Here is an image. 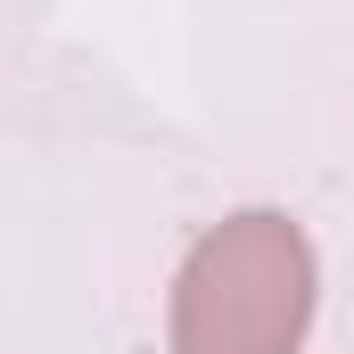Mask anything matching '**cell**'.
Masks as SVG:
<instances>
[{"mask_svg": "<svg viewBox=\"0 0 354 354\" xmlns=\"http://www.w3.org/2000/svg\"><path fill=\"white\" fill-rule=\"evenodd\" d=\"M313 330V239L272 214H223L174 272V354H297Z\"/></svg>", "mask_w": 354, "mask_h": 354, "instance_id": "cell-1", "label": "cell"}]
</instances>
